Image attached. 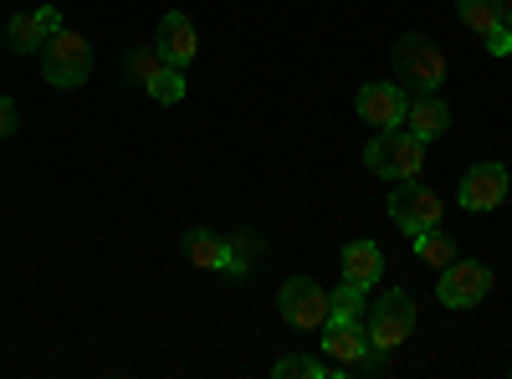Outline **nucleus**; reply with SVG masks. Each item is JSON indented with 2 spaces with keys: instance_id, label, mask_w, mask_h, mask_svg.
Masks as SVG:
<instances>
[{
  "instance_id": "obj_18",
  "label": "nucleus",
  "mask_w": 512,
  "mask_h": 379,
  "mask_svg": "<svg viewBox=\"0 0 512 379\" xmlns=\"http://www.w3.org/2000/svg\"><path fill=\"white\" fill-rule=\"evenodd\" d=\"M410 251H415V262H425V267H446V262H456V241H451L441 226L415 231V236H410Z\"/></svg>"
},
{
  "instance_id": "obj_14",
  "label": "nucleus",
  "mask_w": 512,
  "mask_h": 379,
  "mask_svg": "<svg viewBox=\"0 0 512 379\" xmlns=\"http://www.w3.org/2000/svg\"><path fill=\"white\" fill-rule=\"evenodd\" d=\"M338 272H344V282L374 287L379 272H384V251H379V241H369V236L349 241V246H344V257H338Z\"/></svg>"
},
{
  "instance_id": "obj_11",
  "label": "nucleus",
  "mask_w": 512,
  "mask_h": 379,
  "mask_svg": "<svg viewBox=\"0 0 512 379\" xmlns=\"http://www.w3.org/2000/svg\"><path fill=\"white\" fill-rule=\"evenodd\" d=\"M62 31V11L57 6H36V11H21L6 21V41L16 57H41V47Z\"/></svg>"
},
{
  "instance_id": "obj_13",
  "label": "nucleus",
  "mask_w": 512,
  "mask_h": 379,
  "mask_svg": "<svg viewBox=\"0 0 512 379\" xmlns=\"http://www.w3.org/2000/svg\"><path fill=\"white\" fill-rule=\"evenodd\" d=\"M451 103L441 98V93H420V98H410V108H405V129L415 134V139H446L451 134Z\"/></svg>"
},
{
  "instance_id": "obj_4",
  "label": "nucleus",
  "mask_w": 512,
  "mask_h": 379,
  "mask_svg": "<svg viewBox=\"0 0 512 379\" xmlns=\"http://www.w3.org/2000/svg\"><path fill=\"white\" fill-rule=\"evenodd\" d=\"M364 323H369V344L379 354H395L400 344H410V333H415V298L405 287L379 292V303L364 308Z\"/></svg>"
},
{
  "instance_id": "obj_21",
  "label": "nucleus",
  "mask_w": 512,
  "mask_h": 379,
  "mask_svg": "<svg viewBox=\"0 0 512 379\" xmlns=\"http://www.w3.org/2000/svg\"><path fill=\"white\" fill-rule=\"evenodd\" d=\"M369 298V287L359 282H338V292H328V318H364V303Z\"/></svg>"
},
{
  "instance_id": "obj_17",
  "label": "nucleus",
  "mask_w": 512,
  "mask_h": 379,
  "mask_svg": "<svg viewBox=\"0 0 512 379\" xmlns=\"http://www.w3.org/2000/svg\"><path fill=\"white\" fill-rule=\"evenodd\" d=\"M456 16H461V26H466V31H472V36L482 41V36H492V31L502 26L507 0H456Z\"/></svg>"
},
{
  "instance_id": "obj_3",
  "label": "nucleus",
  "mask_w": 512,
  "mask_h": 379,
  "mask_svg": "<svg viewBox=\"0 0 512 379\" xmlns=\"http://www.w3.org/2000/svg\"><path fill=\"white\" fill-rule=\"evenodd\" d=\"M41 77L52 82V88H62V93H72V88H82V82L93 77V41L82 36V31H57L47 47H41Z\"/></svg>"
},
{
  "instance_id": "obj_7",
  "label": "nucleus",
  "mask_w": 512,
  "mask_h": 379,
  "mask_svg": "<svg viewBox=\"0 0 512 379\" xmlns=\"http://www.w3.org/2000/svg\"><path fill=\"white\" fill-rule=\"evenodd\" d=\"M277 313H282L287 328L313 333V328L328 323V292H323L313 277H287V282L277 287Z\"/></svg>"
},
{
  "instance_id": "obj_6",
  "label": "nucleus",
  "mask_w": 512,
  "mask_h": 379,
  "mask_svg": "<svg viewBox=\"0 0 512 379\" xmlns=\"http://www.w3.org/2000/svg\"><path fill=\"white\" fill-rule=\"evenodd\" d=\"M507 190H512L507 164L482 159V164H472V170L461 175V185H456V205H461V210H472V216H492V210H502Z\"/></svg>"
},
{
  "instance_id": "obj_19",
  "label": "nucleus",
  "mask_w": 512,
  "mask_h": 379,
  "mask_svg": "<svg viewBox=\"0 0 512 379\" xmlns=\"http://www.w3.org/2000/svg\"><path fill=\"white\" fill-rule=\"evenodd\" d=\"M272 379H344V369L328 359H308V354H287L272 364Z\"/></svg>"
},
{
  "instance_id": "obj_23",
  "label": "nucleus",
  "mask_w": 512,
  "mask_h": 379,
  "mask_svg": "<svg viewBox=\"0 0 512 379\" xmlns=\"http://www.w3.org/2000/svg\"><path fill=\"white\" fill-rule=\"evenodd\" d=\"M16 123H21V113H16V103L0 93V139H11L16 134Z\"/></svg>"
},
{
  "instance_id": "obj_10",
  "label": "nucleus",
  "mask_w": 512,
  "mask_h": 379,
  "mask_svg": "<svg viewBox=\"0 0 512 379\" xmlns=\"http://www.w3.org/2000/svg\"><path fill=\"white\" fill-rule=\"evenodd\" d=\"M369 349H374V344H369V323H364V318H328V323H323V359L344 369V379H349V369H354Z\"/></svg>"
},
{
  "instance_id": "obj_15",
  "label": "nucleus",
  "mask_w": 512,
  "mask_h": 379,
  "mask_svg": "<svg viewBox=\"0 0 512 379\" xmlns=\"http://www.w3.org/2000/svg\"><path fill=\"white\" fill-rule=\"evenodd\" d=\"M180 251H185V262L200 267V272H226V236H216V231L190 226L180 236Z\"/></svg>"
},
{
  "instance_id": "obj_5",
  "label": "nucleus",
  "mask_w": 512,
  "mask_h": 379,
  "mask_svg": "<svg viewBox=\"0 0 512 379\" xmlns=\"http://www.w3.org/2000/svg\"><path fill=\"white\" fill-rule=\"evenodd\" d=\"M384 210H390V221L405 231V236H415V231H431V226H441V195L431 190V185H420V180H395V190H390V200H384Z\"/></svg>"
},
{
  "instance_id": "obj_16",
  "label": "nucleus",
  "mask_w": 512,
  "mask_h": 379,
  "mask_svg": "<svg viewBox=\"0 0 512 379\" xmlns=\"http://www.w3.org/2000/svg\"><path fill=\"white\" fill-rule=\"evenodd\" d=\"M267 251V241H262V231H251V226H236L231 236H226V277H246L251 267H256V257Z\"/></svg>"
},
{
  "instance_id": "obj_24",
  "label": "nucleus",
  "mask_w": 512,
  "mask_h": 379,
  "mask_svg": "<svg viewBox=\"0 0 512 379\" xmlns=\"http://www.w3.org/2000/svg\"><path fill=\"white\" fill-rule=\"evenodd\" d=\"M502 31H507V36H512V6H507V16H502Z\"/></svg>"
},
{
  "instance_id": "obj_2",
  "label": "nucleus",
  "mask_w": 512,
  "mask_h": 379,
  "mask_svg": "<svg viewBox=\"0 0 512 379\" xmlns=\"http://www.w3.org/2000/svg\"><path fill=\"white\" fill-rule=\"evenodd\" d=\"M425 164V139H415L410 129H379L364 144V170L379 180H415Z\"/></svg>"
},
{
  "instance_id": "obj_12",
  "label": "nucleus",
  "mask_w": 512,
  "mask_h": 379,
  "mask_svg": "<svg viewBox=\"0 0 512 379\" xmlns=\"http://www.w3.org/2000/svg\"><path fill=\"white\" fill-rule=\"evenodd\" d=\"M154 52L169 62V67H190L195 62V52H200V36H195V21L185 16V11H164V21H159V31H154Z\"/></svg>"
},
{
  "instance_id": "obj_20",
  "label": "nucleus",
  "mask_w": 512,
  "mask_h": 379,
  "mask_svg": "<svg viewBox=\"0 0 512 379\" xmlns=\"http://www.w3.org/2000/svg\"><path fill=\"white\" fill-rule=\"evenodd\" d=\"M164 67H169V62H164V57H159L154 47H134V52L123 57V77L134 82V88H149V82H154V77H159Z\"/></svg>"
},
{
  "instance_id": "obj_22",
  "label": "nucleus",
  "mask_w": 512,
  "mask_h": 379,
  "mask_svg": "<svg viewBox=\"0 0 512 379\" xmlns=\"http://www.w3.org/2000/svg\"><path fill=\"white\" fill-rule=\"evenodd\" d=\"M144 93H149L154 103H164V108H175V103L185 98V72H180V67H164V72L149 82Z\"/></svg>"
},
{
  "instance_id": "obj_8",
  "label": "nucleus",
  "mask_w": 512,
  "mask_h": 379,
  "mask_svg": "<svg viewBox=\"0 0 512 379\" xmlns=\"http://www.w3.org/2000/svg\"><path fill=\"white\" fill-rule=\"evenodd\" d=\"M487 292H492V267L466 262V257H456V262H446V267H441L436 298H441L446 308H477V303L487 298Z\"/></svg>"
},
{
  "instance_id": "obj_9",
  "label": "nucleus",
  "mask_w": 512,
  "mask_h": 379,
  "mask_svg": "<svg viewBox=\"0 0 512 379\" xmlns=\"http://www.w3.org/2000/svg\"><path fill=\"white\" fill-rule=\"evenodd\" d=\"M359 118L369 123V129H405V108H410V93L400 88V82H364L359 98H354Z\"/></svg>"
},
{
  "instance_id": "obj_1",
  "label": "nucleus",
  "mask_w": 512,
  "mask_h": 379,
  "mask_svg": "<svg viewBox=\"0 0 512 379\" xmlns=\"http://www.w3.org/2000/svg\"><path fill=\"white\" fill-rule=\"evenodd\" d=\"M390 62H395V77H400V88L405 93H441L446 88V52L436 47L431 36H420V31H410V36H400L395 41V52H390Z\"/></svg>"
}]
</instances>
